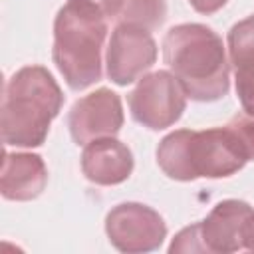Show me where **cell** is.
I'll use <instances>...</instances> for the list:
<instances>
[{"instance_id": "obj_15", "label": "cell", "mask_w": 254, "mask_h": 254, "mask_svg": "<svg viewBox=\"0 0 254 254\" xmlns=\"http://www.w3.org/2000/svg\"><path fill=\"white\" fill-rule=\"evenodd\" d=\"M254 50V16L234 24L228 32V56Z\"/></svg>"}, {"instance_id": "obj_17", "label": "cell", "mask_w": 254, "mask_h": 254, "mask_svg": "<svg viewBox=\"0 0 254 254\" xmlns=\"http://www.w3.org/2000/svg\"><path fill=\"white\" fill-rule=\"evenodd\" d=\"M87 2L95 4V6L103 12V16H105L107 20L117 18V14H119V10H121V6H123V0H87Z\"/></svg>"}, {"instance_id": "obj_1", "label": "cell", "mask_w": 254, "mask_h": 254, "mask_svg": "<svg viewBox=\"0 0 254 254\" xmlns=\"http://www.w3.org/2000/svg\"><path fill=\"white\" fill-rule=\"evenodd\" d=\"M163 58L194 101H216L228 93L230 64L222 38L204 24H179L163 40Z\"/></svg>"}, {"instance_id": "obj_16", "label": "cell", "mask_w": 254, "mask_h": 254, "mask_svg": "<svg viewBox=\"0 0 254 254\" xmlns=\"http://www.w3.org/2000/svg\"><path fill=\"white\" fill-rule=\"evenodd\" d=\"M169 252L171 254H175V252H204V246H202L200 234H198V222L183 228L171 242Z\"/></svg>"}, {"instance_id": "obj_4", "label": "cell", "mask_w": 254, "mask_h": 254, "mask_svg": "<svg viewBox=\"0 0 254 254\" xmlns=\"http://www.w3.org/2000/svg\"><path fill=\"white\" fill-rule=\"evenodd\" d=\"M157 163L175 181H194L198 177H230L248 163V157L224 125L204 131L179 129L169 133L157 147Z\"/></svg>"}, {"instance_id": "obj_12", "label": "cell", "mask_w": 254, "mask_h": 254, "mask_svg": "<svg viewBox=\"0 0 254 254\" xmlns=\"http://www.w3.org/2000/svg\"><path fill=\"white\" fill-rule=\"evenodd\" d=\"M167 18L165 0H123L117 14L119 24H131L147 32L157 30Z\"/></svg>"}, {"instance_id": "obj_10", "label": "cell", "mask_w": 254, "mask_h": 254, "mask_svg": "<svg viewBox=\"0 0 254 254\" xmlns=\"http://www.w3.org/2000/svg\"><path fill=\"white\" fill-rule=\"evenodd\" d=\"M81 171L95 185H119L133 173V153L115 137L93 139L81 153Z\"/></svg>"}, {"instance_id": "obj_19", "label": "cell", "mask_w": 254, "mask_h": 254, "mask_svg": "<svg viewBox=\"0 0 254 254\" xmlns=\"http://www.w3.org/2000/svg\"><path fill=\"white\" fill-rule=\"evenodd\" d=\"M250 250H254V240H252V244H250Z\"/></svg>"}, {"instance_id": "obj_11", "label": "cell", "mask_w": 254, "mask_h": 254, "mask_svg": "<svg viewBox=\"0 0 254 254\" xmlns=\"http://www.w3.org/2000/svg\"><path fill=\"white\" fill-rule=\"evenodd\" d=\"M48 185V169L40 155L4 153L0 192L8 200H32Z\"/></svg>"}, {"instance_id": "obj_5", "label": "cell", "mask_w": 254, "mask_h": 254, "mask_svg": "<svg viewBox=\"0 0 254 254\" xmlns=\"http://www.w3.org/2000/svg\"><path fill=\"white\" fill-rule=\"evenodd\" d=\"M127 101L137 123L159 131L181 119L187 107V93L171 71L159 69L143 75Z\"/></svg>"}, {"instance_id": "obj_8", "label": "cell", "mask_w": 254, "mask_h": 254, "mask_svg": "<svg viewBox=\"0 0 254 254\" xmlns=\"http://www.w3.org/2000/svg\"><path fill=\"white\" fill-rule=\"evenodd\" d=\"M155 60L157 44L151 32L131 24H117V28L111 32L105 54L107 75L113 83L127 85L143 77Z\"/></svg>"}, {"instance_id": "obj_13", "label": "cell", "mask_w": 254, "mask_h": 254, "mask_svg": "<svg viewBox=\"0 0 254 254\" xmlns=\"http://www.w3.org/2000/svg\"><path fill=\"white\" fill-rule=\"evenodd\" d=\"M230 64L234 67L236 95L244 111L254 113V50L230 56Z\"/></svg>"}, {"instance_id": "obj_9", "label": "cell", "mask_w": 254, "mask_h": 254, "mask_svg": "<svg viewBox=\"0 0 254 254\" xmlns=\"http://www.w3.org/2000/svg\"><path fill=\"white\" fill-rule=\"evenodd\" d=\"M71 139L85 145L93 139L115 137L123 127L121 97L111 89H95L77 99L67 115Z\"/></svg>"}, {"instance_id": "obj_3", "label": "cell", "mask_w": 254, "mask_h": 254, "mask_svg": "<svg viewBox=\"0 0 254 254\" xmlns=\"http://www.w3.org/2000/svg\"><path fill=\"white\" fill-rule=\"evenodd\" d=\"M107 18L87 0H67L54 22V64L73 89H85L101 79V48Z\"/></svg>"}, {"instance_id": "obj_14", "label": "cell", "mask_w": 254, "mask_h": 254, "mask_svg": "<svg viewBox=\"0 0 254 254\" xmlns=\"http://www.w3.org/2000/svg\"><path fill=\"white\" fill-rule=\"evenodd\" d=\"M226 127L232 131V135L238 139L240 147L244 149L248 161H254V113L250 111H238L230 117Z\"/></svg>"}, {"instance_id": "obj_2", "label": "cell", "mask_w": 254, "mask_h": 254, "mask_svg": "<svg viewBox=\"0 0 254 254\" xmlns=\"http://www.w3.org/2000/svg\"><path fill=\"white\" fill-rule=\"evenodd\" d=\"M62 103V89L46 67L26 65L18 69L4 87L2 141L14 147H40Z\"/></svg>"}, {"instance_id": "obj_7", "label": "cell", "mask_w": 254, "mask_h": 254, "mask_svg": "<svg viewBox=\"0 0 254 254\" xmlns=\"http://www.w3.org/2000/svg\"><path fill=\"white\" fill-rule=\"evenodd\" d=\"M198 234L204 252L230 254L250 250L254 240V208L236 198L220 200L198 222Z\"/></svg>"}, {"instance_id": "obj_18", "label": "cell", "mask_w": 254, "mask_h": 254, "mask_svg": "<svg viewBox=\"0 0 254 254\" xmlns=\"http://www.w3.org/2000/svg\"><path fill=\"white\" fill-rule=\"evenodd\" d=\"M189 2H190V6L196 12H200V14H212V12L220 10L228 0H189Z\"/></svg>"}, {"instance_id": "obj_6", "label": "cell", "mask_w": 254, "mask_h": 254, "mask_svg": "<svg viewBox=\"0 0 254 254\" xmlns=\"http://www.w3.org/2000/svg\"><path fill=\"white\" fill-rule=\"evenodd\" d=\"M105 232L109 242L127 254L157 250L165 236L167 224L163 216L141 202H121L107 212Z\"/></svg>"}]
</instances>
